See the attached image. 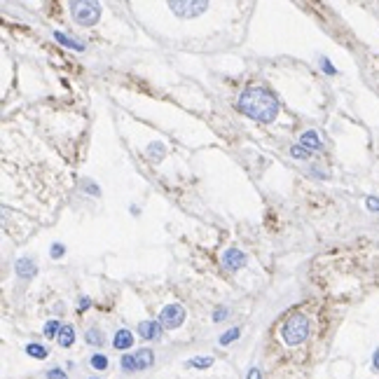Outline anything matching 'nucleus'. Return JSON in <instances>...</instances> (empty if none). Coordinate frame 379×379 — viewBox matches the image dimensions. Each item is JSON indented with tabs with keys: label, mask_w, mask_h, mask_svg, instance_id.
<instances>
[{
	"label": "nucleus",
	"mask_w": 379,
	"mask_h": 379,
	"mask_svg": "<svg viewBox=\"0 0 379 379\" xmlns=\"http://www.w3.org/2000/svg\"><path fill=\"white\" fill-rule=\"evenodd\" d=\"M70 9H73V19L80 26H94L101 19V5L94 0H75L70 2Z\"/></svg>",
	"instance_id": "3"
},
{
	"label": "nucleus",
	"mask_w": 379,
	"mask_h": 379,
	"mask_svg": "<svg viewBox=\"0 0 379 379\" xmlns=\"http://www.w3.org/2000/svg\"><path fill=\"white\" fill-rule=\"evenodd\" d=\"M85 190H89L92 194H99V187L94 185V183H85Z\"/></svg>",
	"instance_id": "30"
},
{
	"label": "nucleus",
	"mask_w": 379,
	"mask_h": 379,
	"mask_svg": "<svg viewBox=\"0 0 379 379\" xmlns=\"http://www.w3.org/2000/svg\"><path fill=\"white\" fill-rule=\"evenodd\" d=\"M223 264L227 267V269L237 271V269H241V267L246 264V255L241 253L239 248H230V251L223 255Z\"/></svg>",
	"instance_id": "6"
},
{
	"label": "nucleus",
	"mask_w": 379,
	"mask_h": 379,
	"mask_svg": "<svg viewBox=\"0 0 379 379\" xmlns=\"http://www.w3.org/2000/svg\"><path fill=\"white\" fill-rule=\"evenodd\" d=\"M147 155L152 157V159H162L164 157V145L162 143H152V145L147 147Z\"/></svg>",
	"instance_id": "19"
},
{
	"label": "nucleus",
	"mask_w": 379,
	"mask_h": 379,
	"mask_svg": "<svg viewBox=\"0 0 379 379\" xmlns=\"http://www.w3.org/2000/svg\"><path fill=\"white\" fill-rule=\"evenodd\" d=\"M225 318H227V309H225V307H220V309H216L213 311V321H225Z\"/></svg>",
	"instance_id": "24"
},
{
	"label": "nucleus",
	"mask_w": 379,
	"mask_h": 379,
	"mask_svg": "<svg viewBox=\"0 0 379 379\" xmlns=\"http://www.w3.org/2000/svg\"><path fill=\"white\" fill-rule=\"evenodd\" d=\"M120 363H122V368H124L126 372H136V370H138V365H136V358L129 356V354H124Z\"/></svg>",
	"instance_id": "17"
},
{
	"label": "nucleus",
	"mask_w": 379,
	"mask_h": 379,
	"mask_svg": "<svg viewBox=\"0 0 379 379\" xmlns=\"http://www.w3.org/2000/svg\"><path fill=\"white\" fill-rule=\"evenodd\" d=\"M89 304H92V302L87 300V297H82V300H80V311H82V309H89Z\"/></svg>",
	"instance_id": "31"
},
{
	"label": "nucleus",
	"mask_w": 379,
	"mask_h": 379,
	"mask_svg": "<svg viewBox=\"0 0 379 379\" xmlns=\"http://www.w3.org/2000/svg\"><path fill=\"white\" fill-rule=\"evenodd\" d=\"M372 368H375V370L379 372V349L375 351V356H372Z\"/></svg>",
	"instance_id": "29"
},
{
	"label": "nucleus",
	"mask_w": 379,
	"mask_h": 379,
	"mask_svg": "<svg viewBox=\"0 0 379 379\" xmlns=\"http://www.w3.org/2000/svg\"><path fill=\"white\" fill-rule=\"evenodd\" d=\"M52 255H54V257H61L63 255V246H61V244H54V246H52Z\"/></svg>",
	"instance_id": "27"
},
{
	"label": "nucleus",
	"mask_w": 379,
	"mask_h": 379,
	"mask_svg": "<svg viewBox=\"0 0 379 379\" xmlns=\"http://www.w3.org/2000/svg\"><path fill=\"white\" fill-rule=\"evenodd\" d=\"M61 328H63V325L59 323V321H47V323H45V330H42V333H45L47 340H52V337H59Z\"/></svg>",
	"instance_id": "14"
},
{
	"label": "nucleus",
	"mask_w": 379,
	"mask_h": 379,
	"mask_svg": "<svg viewBox=\"0 0 379 379\" xmlns=\"http://www.w3.org/2000/svg\"><path fill=\"white\" fill-rule=\"evenodd\" d=\"M239 335H241L239 328H232V330H227V333L220 337V344H223V347H227V344H230V342H234L237 337H239Z\"/></svg>",
	"instance_id": "20"
},
{
	"label": "nucleus",
	"mask_w": 379,
	"mask_h": 379,
	"mask_svg": "<svg viewBox=\"0 0 379 379\" xmlns=\"http://www.w3.org/2000/svg\"><path fill=\"white\" fill-rule=\"evenodd\" d=\"M47 379H68V375L63 370H59V368H54V370L47 372Z\"/></svg>",
	"instance_id": "23"
},
{
	"label": "nucleus",
	"mask_w": 379,
	"mask_h": 379,
	"mask_svg": "<svg viewBox=\"0 0 379 379\" xmlns=\"http://www.w3.org/2000/svg\"><path fill=\"white\" fill-rule=\"evenodd\" d=\"M87 342H89V344H96V347H99L101 342H103V337H101V333L96 330V328H92V330L87 333Z\"/></svg>",
	"instance_id": "22"
},
{
	"label": "nucleus",
	"mask_w": 379,
	"mask_h": 379,
	"mask_svg": "<svg viewBox=\"0 0 379 379\" xmlns=\"http://www.w3.org/2000/svg\"><path fill=\"white\" fill-rule=\"evenodd\" d=\"M169 7L180 19H192V16H199L201 12H206L209 2L206 0H171Z\"/></svg>",
	"instance_id": "4"
},
{
	"label": "nucleus",
	"mask_w": 379,
	"mask_h": 379,
	"mask_svg": "<svg viewBox=\"0 0 379 379\" xmlns=\"http://www.w3.org/2000/svg\"><path fill=\"white\" fill-rule=\"evenodd\" d=\"M162 333V325L157 323V321H140L138 325V335L143 340H157Z\"/></svg>",
	"instance_id": "7"
},
{
	"label": "nucleus",
	"mask_w": 379,
	"mask_h": 379,
	"mask_svg": "<svg viewBox=\"0 0 379 379\" xmlns=\"http://www.w3.org/2000/svg\"><path fill=\"white\" fill-rule=\"evenodd\" d=\"M56 340H59V344H61L63 349H68L70 344L75 342V330H73L70 325H63L61 333H59V337H56Z\"/></svg>",
	"instance_id": "12"
},
{
	"label": "nucleus",
	"mask_w": 379,
	"mask_h": 379,
	"mask_svg": "<svg viewBox=\"0 0 379 379\" xmlns=\"http://www.w3.org/2000/svg\"><path fill=\"white\" fill-rule=\"evenodd\" d=\"M92 368H94V370H106V368H108V358L103 356V354H96V356H92Z\"/></svg>",
	"instance_id": "18"
},
{
	"label": "nucleus",
	"mask_w": 379,
	"mask_h": 379,
	"mask_svg": "<svg viewBox=\"0 0 379 379\" xmlns=\"http://www.w3.org/2000/svg\"><path fill=\"white\" fill-rule=\"evenodd\" d=\"M290 155L297 157V159H309V150H304L302 145H293L290 147Z\"/></svg>",
	"instance_id": "21"
},
{
	"label": "nucleus",
	"mask_w": 379,
	"mask_h": 379,
	"mask_svg": "<svg viewBox=\"0 0 379 379\" xmlns=\"http://www.w3.org/2000/svg\"><path fill=\"white\" fill-rule=\"evenodd\" d=\"M133 358H136L138 370L152 368V363H155V356H152V351H150V349H140V351H136V354H133Z\"/></svg>",
	"instance_id": "11"
},
{
	"label": "nucleus",
	"mask_w": 379,
	"mask_h": 379,
	"mask_svg": "<svg viewBox=\"0 0 379 379\" xmlns=\"http://www.w3.org/2000/svg\"><path fill=\"white\" fill-rule=\"evenodd\" d=\"M365 206L370 211H379V199H375V197H370V199L365 201Z\"/></svg>",
	"instance_id": "25"
},
{
	"label": "nucleus",
	"mask_w": 379,
	"mask_h": 379,
	"mask_svg": "<svg viewBox=\"0 0 379 379\" xmlns=\"http://www.w3.org/2000/svg\"><path fill=\"white\" fill-rule=\"evenodd\" d=\"M248 379H262V375H260V370H257V368H253V370L248 372Z\"/></svg>",
	"instance_id": "28"
},
{
	"label": "nucleus",
	"mask_w": 379,
	"mask_h": 379,
	"mask_svg": "<svg viewBox=\"0 0 379 379\" xmlns=\"http://www.w3.org/2000/svg\"><path fill=\"white\" fill-rule=\"evenodd\" d=\"M113 344H115V349H131V344H133V335L126 330V328H122V330H117V335H115V340H113Z\"/></svg>",
	"instance_id": "10"
},
{
	"label": "nucleus",
	"mask_w": 379,
	"mask_h": 379,
	"mask_svg": "<svg viewBox=\"0 0 379 379\" xmlns=\"http://www.w3.org/2000/svg\"><path fill=\"white\" fill-rule=\"evenodd\" d=\"M239 110L255 122L269 124L279 115V101L264 87H246L239 96Z\"/></svg>",
	"instance_id": "1"
},
{
	"label": "nucleus",
	"mask_w": 379,
	"mask_h": 379,
	"mask_svg": "<svg viewBox=\"0 0 379 379\" xmlns=\"http://www.w3.org/2000/svg\"><path fill=\"white\" fill-rule=\"evenodd\" d=\"M183 321H185V309H183L180 304H166V307L159 311V325L166 328V330L178 328Z\"/></svg>",
	"instance_id": "5"
},
{
	"label": "nucleus",
	"mask_w": 379,
	"mask_h": 379,
	"mask_svg": "<svg viewBox=\"0 0 379 379\" xmlns=\"http://www.w3.org/2000/svg\"><path fill=\"white\" fill-rule=\"evenodd\" d=\"M281 335H283L286 344H290V347L302 344V342L307 340V335H309V318L304 316V314H293V316L283 323Z\"/></svg>",
	"instance_id": "2"
},
{
	"label": "nucleus",
	"mask_w": 379,
	"mask_h": 379,
	"mask_svg": "<svg viewBox=\"0 0 379 379\" xmlns=\"http://www.w3.org/2000/svg\"><path fill=\"white\" fill-rule=\"evenodd\" d=\"M54 38L61 42V45H66V47H70V49H75V52H82L85 47H82V42H78V40H73V38H68V35H63L61 31H56L54 33Z\"/></svg>",
	"instance_id": "13"
},
{
	"label": "nucleus",
	"mask_w": 379,
	"mask_h": 379,
	"mask_svg": "<svg viewBox=\"0 0 379 379\" xmlns=\"http://www.w3.org/2000/svg\"><path fill=\"white\" fill-rule=\"evenodd\" d=\"M26 351H28V356L38 358V361L47 358V349L42 347V344H28V347H26Z\"/></svg>",
	"instance_id": "16"
},
{
	"label": "nucleus",
	"mask_w": 379,
	"mask_h": 379,
	"mask_svg": "<svg viewBox=\"0 0 379 379\" xmlns=\"http://www.w3.org/2000/svg\"><path fill=\"white\" fill-rule=\"evenodd\" d=\"M321 63H323V70H325V73H330V75H335V73H337V70H335V66L328 61V59H323Z\"/></svg>",
	"instance_id": "26"
},
{
	"label": "nucleus",
	"mask_w": 379,
	"mask_h": 379,
	"mask_svg": "<svg viewBox=\"0 0 379 379\" xmlns=\"http://www.w3.org/2000/svg\"><path fill=\"white\" fill-rule=\"evenodd\" d=\"M187 365H190V368H199V370H204V368H211V365H213V358H211V356L190 358V361H187Z\"/></svg>",
	"instance_id": "15"
},
{
	"label": "nucleus",
	"mask_w": 379,
	"mask_h": 379,
	"mask_svg": "<svg viewBox=\"0 0 379 379\" xmlns=\"http://www.w3.org/2000/svg\"><path fill=\"white\" fill-rule=\"evenodd\" d=\"M300 145L304 150H321V138H318V133L314 129H309V131H304L300 136Z\"/></svg>",
	"instance_id": "9"
},
{
	"label": "nucleus",
	"mask_w": 379,
	"mask_h": 379,
	"mask_svg": "<svg viewBox=\"0 0 379 379\" xmlns=\"http://www.w3.org/2000/svg\"><path fill=\"white\" fill-rule=\"evenodd\" d=\"M14 269H16V274H19L21 279H31V276H35L38 267H35V262H31L28 257H19L16 264H14Z\"/></svg>",
	"instance_id": "8"
}]
</instances>
